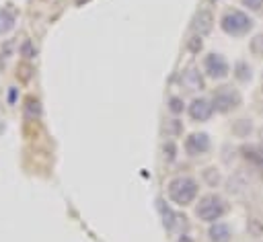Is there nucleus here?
Returning <instances> with one entry per match:
<instances>
[{
    "instance_id": "6",
    "label": "nucleus",
    "mask_w": 263,
    "mask_h": 242,
    "mask_svg": "<svg viewBox=\"0 0 263 242\" xmlns=\"http://www.w3.org/2000/svg\"><path fill=\"white\" fill-rule=\"evenodd\" d=\"M189 113H191L193 119H197V121H205V119L212 117V113H214V105H210L205 98H195V100L191 103Z\"/></svg>"
},
{
    "instance_id": "5",
    "label": "nucleus",
    "mask_w": 263,
    "mask_h": 242,
    "mask_svg": "<svg viewBox=\"0 0 263 242\" xmlns=\"http://www.w3.org/2000/svg\"><path fill=\"white\" fill-rule=\"evenodd\" d=\"M203 66H205L208 76H212V78H224V76H228V62L220 53H210L205 57Z\"/></svg>"
},
{
    "instance_id": "9",
    "label": "nucleus",
    "mask_w": 263,
    "mask_h": 242,
    "mask_svg": "<svg viewBox=\"0 0 263 242\" xmlns=\"http://www.w3.org/2000/svg\"><path fill=\"white\" fill-rule=\"evenodd\" d=\"M242 154H245V158H247L253 166L263 168V150H261V148H257V146H247V148H242Z\"/></svg>"
},
{
    "instance_id": "13",
    "label": "nucleus",
    "mask_w": 263,
    "mask_h": 242,
    "mask_svg": "<svg viewBox=\"0 0 263 242\" xmlns=\"http://www.w3.org/2000/svg\"><path fill=\"white\" fill-rule=\"evenodd\" d=\"M249 49L253 51V55H263V35H257V37H253L251 39V43H249Z\"/></svg>"
},
{
    "instance_id": "4",
    "label": "nucleus",
    "mask_w": 263,
    "mask_h": 242,
    "mask_svg": "<svg viewBox=\"0 0 263 242\" xmlns=\"http://www.w3.org/2000/svg\"><path fill=\"white\" fill-rule=\"evenodd\" d=\"M240 105V94L236 88L232 86H220L216 92H214V109L226 113V111H232Z\"/></svg>"
},
{
    "instance_id": "12",
    "label": "nucleus",
    "mask_w": 263,
    "mask_h": 242,
    "mask_svg": "<svg viewBox=\"0 0 263 242\" xmlns=\"http://www.w3.org/2000/svg\"><path fill=\"white\" fill-rule=\"evenodd\" d=\"M234 70H236V72H234V76H236L238 80H242V82H245V80H249V78H251V66H247L245 62H238Z\"/></svg>"
},
{
    "instance_id": "11",
    "label": "nucleus",
    "mask_w": 263,
    "mask_h": 242,
    "mask_svg": "<svg viewBox=\"0 0 263 242\" xmlns=\"http://www.w3.org/2000/svg\"><path fill=\"white\" fill-rule=\"evenodd\" d=\"M210 29H212V14H210L208 10H201L199 16H197V31L203 35V33H208Z\"/></svg>"
},
{
    "instance_id": "2",
    "label": "nucleus",
    "mask_w": 263,
    "mask_h": 242,
    "mask_svg": "<svg viewBox=\"0 0 263 242\" xmlns=\"http://www.w3.org/2000/svg\"><path fill=\"white\" fill-rule=\"evenodd\" d=\"M224 213H226V203L218 195H208L197 205V217H201L203 221H218Z\"/></svg>"
},
{
    "instance_id": "14",
    "label": "nucleus",
    "mask_w": 263,
    "mask_h": 242,
    "mask_svg": "<svg viewBox=\"0 0 263 242\" xmlns=\"http://www.w3.org/2000/svg\"><path fill=\"white\" fill-rule=\"evenodd\" d=\"M247 8H251V10H255V12H259V10H263V0H240Z\"/></svg>"
},
{
    "instance_id": "7",
    "label": "nucleus",
    "mask_w": 263,
    "mask_h": 242,
    "mask_svg": "<svg viewBox=\"0 0 263 242\" xmlns=\"http://www.w3.org/2000/svg\"><path fill=\"white\" fill-rule=\"evenodd\" d=\"M208 148H210V137L205 135V133H193L189 139H187V150H189V154H203V152H208Z\"/></svg>"
},
{
    "instance_id": "1",
    "label": "nucleus",
    "mask_w": 263,
    "mask_h": 242,
    "mask_svg": "<svg viewBox=\"0 0 263 242\" xmlns=\"http://www.w3.org/2000/svg\"><path fill=\"white\" fill-rule=\"evenodd\" d=\"M220 25H222V31L228 33L230 37H245L253 29V18L249 14H245L242 10L234 8L222 16Z\"/></svg>"
},
{
    "instance_id": "10",
    "label": "nucleus",
    "mask_w": 263,
    "mask_h": 242,
    "mask_svg": "<svg viewBox=\"0 0 263 242\" xmlns=\"http://www.w3.org/2000/svg\"><path fill=\"white\" fill-rule=\"evenodd\" d=\"M251 129H253V123H251L249 119H238V121L232 125V131H234L238 137H247V135L251 133Z\"/></svg>"
},
{
    "instance_id": "8",
    "label": "nucleus",
    "mask_w": 263,
    "mask_h": 242,
    "mask_svg": "<svg viewBox=\"0 0 263 242\" xmlns=\"http://www.w3.org/2000/svg\"><path fill=\"white\" fill-rule=\"evenodd\" d=\"M230 236H232L230 228L226 224H222V221H216L210 228V240L212 242H230Z\"/></svg>"
},
{
    "instance_id": "3",
    "label": "nucleus",
    "mask_w": 263,
    "mask_h": 242,
    "mask_svg": "<svg viewBox=\"0 0 263 242\" xmlns=\"http://www.w3.org/2000/svg\"><path fill=\"white\" fill-rule=\"evenodd\" d=\"M168 193H171V197H173L179 205H187V203H191V201L195 199V195H197V185H195L191 178L181 176V178H175V180L171 183Z\"/></svg>"
}]
</instances>
